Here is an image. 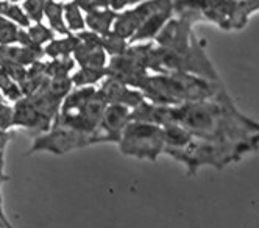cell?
<instances>
[{"label": "cell", "instance_id": "484cf974", "mask_svg": "<svg viewBox=\"0 0 259 228\" xmlns=\"http://www.w3.org/2000/svg\"><path fill=\"white\" fill-rule=\"evenodd\" d=\"M10 133L7 130H0V175H2L4 169V158H5V147L10 141Z\"/></svg>", "mask_w": 259, "mask_h": 228}, {"label": "cell", "instance_id": "8992f818", "mask_svg": "<svg viewBox=\"0 0 259 228\" xmlns=\"http://www.w3.org/2000/svg\"><path fill=\"white\" fill-rule=\"evenodd\" d=\"M169 2L170 0H145L142 4H138L135 7H130L126 10L119 11L113 31L116 34L125 37V40L130 43L133 34L141 28V25L147 21V19Z\"/></svg>", "mask_w": 259, "mask_h": 228}, {"label": "cell", "instance_id": "9a60e30c", "mask_svg": "<svg viewBox=\"0 0 259 228\" xmlns=\"http://www.w3.org/2000/svg\"><path fill=\"white\" fill-rule=\"evenodd\" d=\"M97 92L96 86H86V88H73L66 99L61 103V109L58 116H72V114L80 112L86 103L92 99V96Z\"/></svg>", "mask_w": 259, "mask_h": 228}, {"label": "cell", "instance_id": "30bf717a", "mask_svg": "<svg viewBox=\"0 0 259 228\" xmlns=\"http://www.w3.org/2000/svg\"><path fill=\"white\" fill-rule=\"evenodd\" d=\"M99 91L103 94L108 105H123L128 106L130 109H135L142 102H145L142 91L128 86L113 77H106L102 82Z\"/></svg>", "mask_w": 259, "mask_h": 228}, {"label": "cell", "instance_id": "4316f807", "mask_svg": "<svg viewBox=\"0 0 259 228\" xmlns=\"http://www.w3.org/2000/svg\"><path fill=\"white\" fill-rule=\"evenodd\" d=\"M142 2H145V0H111V8L116 11H122V10H126L130 7H135Z\"/></svg>", "mask_w": 259, "mask_h": 228}, {"label": "cell", "instance_id": "ffe728a7", "mask_svg": "<svg viewBox=\"0 0 259 228\" xmlns=\"http://www.w3.org/2000/svg\"><path fill=\"white\" fill-rule=\"evenodd\" d=\"M0 92L4 94V97L7 100L11 102H17L24 97L21 85L14 82L4 67H0Z\"/></svg>", "mask_w": 259, "mask_h": 228}, {"label": "cell", "instance_id": "ba28073f", "mask_svg": "<svg viewBox=\"0 0 259 228\" xmlns=\"http://www.w3.org/2000/svg\"><path fill=\"white\" fill-rule=\"evenodd\" d=\"M130 122H132V109L128 106L108 105L96 133L97 144L99 142H117L119 144L123 131Z\"/></svg>", "mask_w": 259, "mask_h": 228}, {"label": "cell", "instance_id": "5b68a950", "mask_svg": "<svg viewBox=\"0 0 259 228\" xmlns=\"http://www.w3.org/2000/svg\"><path fill=\"white\" fill-rule=\"evenodd\" d=\"M91 144H97L96 135L53 124L49 131L36 136L30 151H50L53 155H64L67 151Z\"/></svg>", "mask_w": 259, "mask_h": 228}, {"label": "cell", "instance_id": "603a6c76", "mask_svg": "<svg viewBox=\"0 0 259 228\" xmlns=\"http://www.w3.org/2000/svg\"><path fill=\"white\" fill-rule=\"evenodd\" d=\"M102 46H103V49L106 50V53L109 55V58H111V56L122 55L130 47V43L125 40V37L116 34L114 31H111L109 34L102 36Z\"/></svg>", "mask_w": 259, "mask_h": 228}, {"label": "cell", "instance_id": "52a82bcc", "mask_svg": "<svg viewBox=\"0 0 259 228\" xmlns=\"http://www.w3.org/2000/svg\"><path fill=\"white\" fill-rule=\"evenodd\" d=\"M80 36V46L73 52V60L80 67H89V69H106L109 55L102 46V36L84 30L81 33H77Z\"/></svg>", "mask_w": 259, "mask_h": 228}, {"label": "cell", "instance_id": "7c38bea8", "mask_svg": "<svg viewBox=\"0 0 259 228\" xmlns=\"http://www.w3.org/2000/svg\"><path fill=\"white\" fill-rule=\"evenodd\" d=\"M119 11L113 10L111 7L108 8H99L84 13L86 16V30L94 31L100 36H106L113 31L114 22L117 19Z\"/></svg>", "mask_w": 259, "mask_h": 228}, {"label": "cell", "instance_id": "d4e9b609", "mask_svg": "<svg viewBox=\"0 0 259 228\" xmlns=\"http://www.w3.org/2000/svg\"><path fill=\"white\" fill-rule=\"evenodd\" d=\"M80 5V8L88 13L92 10H99V8H108L111 7V0H75Z\"/></svg>", "mask_w": 259, "mask_h": 228}, {"label": "cell", "instance_id": "7a4b0ae2", "mask_svg": "<svg viewBox=\"0 0 259 228\" xmlns=\"http://www.w3.org/2000/svg\"><path fill=\"white\" fill-rule=\"evenodd\" d=\"M139 91H142L145 100L162 106H180L228 96L222 82H212L184 72L149 73Z\"/></svg>", "mask_w": 259, "mask_h": 228}, {"label": "cell", "instance_id": "e0dca14e", "mask_svg": "<svg viewBox=\"0 0 259 228\" xmlns=\"http://www.w3.org/2000/svg\"><path fill=\"white\" fill-rule=\"evenodd\" d=\"M73 88H86V86H96L97 83H102L108 77V69H89V67H80L77 72L72 75Z\"/></svg>", "mask_w": 259, "mask_h": 228}, {"label": "cell", "instance_id": "4fadbf2b", "mask_svg": "<svg viewBox=\"0 0 259 228\" xmlns=\"http://www.w3.org/2000/svg\"><path fill=\"white\" fill-rule=\"evenodd\" d=\"M55 34L57 33L44 22H36V24H31L28 28H21L19 44L25 47L44 49L50 41L55 40Z\"/></svg>", "mask_w": 259, "mask_h": 228}, {"label": "cell", "instance_id": "8fae6325", "mask_svg": "<svg viewBox=\"0 0 259 228\" xmlns=\"http://www.w3.org/2000/svg\"><path fill=\"white\" fill-rule=\"evenodd\" d=\"M174 16H175V5H174V0H170L169 4H165L162 8L155 11L149 19H147V21L141 25V28L133 34L132 40H130V44L155 41L156 36L161 33V30L165 27V24H167Z\"/></svg>", "mask_w": 259, "mask_h": 228}, {"label": "cell", "instance_id": "2e32d148", "mask_svg": "<svg viewBox=\"0 0 259 228\" xmlns=\"http://www.w3.org/2000/svg\"><path fill=\"white\" fill-rule=\"evenodd\" d=\"M44 21H47V25L58 34H69V28L64 19V2L58 0H47L44 8Z\"/></svg>", "mask_w": 259, "mask_h": 228}, {"label": "cell", "instance_id": "6da1fadb", "mask_svg": "<svg viewBox=\"0 0 259 228\" xmlns=\"http://www.w3.org/2000/svg\"><path fill=\"white\" fill-rule=\"evenodd\" d=\"M172 124H180L194 136L259 148V122L240 112L230 94L217 100L172 106Z\"/></svg>", "mask_w": 259, "mask_h": 228}, {"label": "cell", "instance_id": "44dd1931", "mask_svg": "<svg viewBox=\"0 0 259 228\" xmlns=\"http://www.w3.org/2000/svg\"><path fill=\"white\" fill-rule=\"evenodd\" d=\"M75 60L73 56H69V58H60V60H50L46 61V73L49 79L53 77H69L70 72L75 67Z\"/></svg>", "mask_w": 259, "mask_h": 228}, {"label": "cell", "instance_id": "277c9868", "mask_svg": "<svg viewBox=\"0 0 259 228\" xmlns=\"http://www.w3.org/2000/svg\"><path fill=\"white\" fill-rule=\"evenodd\" d=\"M165 139L164 128L156 124L132 121L119 141V148L123 155L138 160L156 161L164 154Z\"/></svg>", "mask_w": 259, "mask_h": 228}, {"label": "cell", "instance_id": "ac0fdd59", "mask_svg": "<svg viewBox=\"0 0 259 228\" xmlns=\"http://www.w3.org/2000/svg\"><path fill=\"white\" fill-rule=\"evenodd\" d=\"M64 19L70 33H81L86 30V16L84 11L75 0L64 2Z\"/></svg>", "mask_w": 259, "mask_h": 228}, {"label": "cell", "instance_id": "5bb4252c", "mask_svg": "<svg viewBox=\"0 0 259 228\" xmlns=\"http://www.w3.org/2000/svg\"><path fill=\"white\" fill-rule=\"evenodd\" d=\"M80 36L77 33H69L61 37H55L44 47V55L50 60H60L73 56V52L80 46Z\"/></svg>", "mask_w": 259, "mask_h": 228}, {"label": "cell", "instance_id": "d6986e66", "mask_svg": "<svg viewBox=\"0 0 259 228\" xmlns=\"http://www.w3.org/2000/svg\"><path fill=\"white\" fill-rule=\"evenodd\" d=\"M0 16L8 19L13 24L19 25L21 28H28L31 25V21L24 11L22 5L10 2V0H0Z\"/></svg>", "mask_w": 259, "mask_h": 228}, {"label": "cell", "instance_id": "7402d4cb", "mask_svg": "<svg viewBox=\"0 0 259 228\" xmlns=\"http://www.w3.org/2000/svg\"><path fill=\"white\" fill-rule=\"evenodd\" d=\"M21 27L10 22L8 19L0 16V46H16L19 44Z\"/></svg>", "mask_w": 259, "mask_h": 228}, {"label": "cell", "instance_id": "9c48e42d", "mask_svg": "<svg viewBox=\"0 0 259 228\" xmlns=\"http://www.w3.org/2000/svg\"><path fill=\"white\" fill-rule=\"evenodd\" d=\"M53 125V121H50L47 116L36 108L28 97H22L17 100L13 108V127H21L30 131H34L36 136L42 135L49 131Z\"/></svg>", "mask_w": 259, "mask_h": 228}, {"label": "cell", "instance_id": "3957f363", "mask_svg": "<svg viewBox=\"0 0 259 228\" xmlns=\"http://www.w3.org/2000/svg\"><path fill=\"white\" fill-rule=\"evenodd\" d=\"M254 150H257V147L250 144L209 141L194 136L183 148L165 150L164 154L170 155L174 160L186 166L189 175H195L203 166H211L217 170H222L233 163L240 161Z\"/></svg>", "mask_w": 259, "mask_h": 228}, {"label": "cell", "instance_id": "cb8c5ba5", "mask_svg": "<svg viewBox=\"0 0 259 228\" xmlns=\"http://www.w3.org/2000/svg\"><path fill=\"white\" fill-rule=\"evenodd\" d=\"M47 0H24L22 8L27 13L28 19L36 24V22H44V8H46Z\"/></svg>", "mask_w": 259, "mask_h": 228}, {"label": "cell", "instance_id": "83f0119b", "mask_svg": "<svg viewBox=\"0 0 259 228\" xmlns=\"http://www.w3.org/2000/svg\"><path fill=\"white\" fill-rule=\"evenodd\" d=\"M58 2H69V0H58Z\"/></svg>", "mask_w": 259, "mask_h": 228}]
</instances>
